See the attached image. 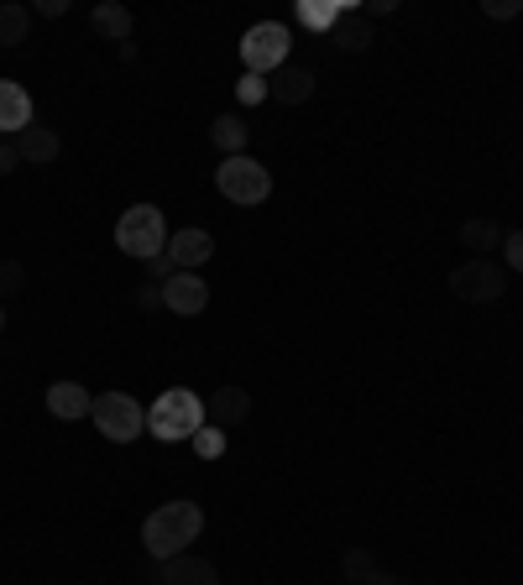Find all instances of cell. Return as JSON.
Instances as JSON below:
<instances>
[{"label":"cell","instance_id":"27","mask_svg":"<svg viewBox=\"0 0 523 585\" xmlns=\"http://www.w3.org/2000/svg\"><path fill=\"white\" fill-rule=\"evenodd\" d=\"M236 95H241V105H257L262 95H267V79H257V73H246V79H241V89H236Z\"/></svg>","mask_w":523,"mask_h":585},{"label":"cell","instance_id":"20","mask_svg":"<svg viewBox=\"0 0 523 585\" xmlns=\"http://www.w3.org/2000/svg\"><path fill=\"white\" fill-rule=\"evenodd\" d=\"M27 32H32V11L27 6H0V48H21L27 42Z\"/></svg>","mask_w":523,"mask_h":585},{"label":"cell","instance_id":"12","mask_svg":"<svg viewBox=\"0 0 523 585\" xmlns=\"http://www.w3.org/2000/svg\"><path fill=\"white\" fill-rule=\"evenodd\" d=\"M32 126V95L17 79H0V137H21Z\"/></svg>","mask_w":523,"mask_h":585},{"label":"cell","instance_id":"1","mask_svg":"<svg viewBox=\"0 0 523 585\" xmlns=\"http://www.w3.org/2000/svg\"><path fill=\"white\" fill-rule=\"evenodd\" d=\"M199 528H205L199 502L178 497V502H162L157 513H147V523H141V544H147V554L162 565V559H174V554H189V544L199 538Z\"/></svg>","mask_w":523,"mask_h":585},{"label":"cell","instance_id":"32","mask_svg":"<svg viewBox=\"0 0 523 585\" xmlns=\"http://www.w3.org/2000/svg\"><path fill=\"white\" fill-rule=\"evenodd\" d=\"M393 11H398V0H372L366 6V17H393Z\"/></svg>","mask_w":523,"mask_h":585},{"label":"cell","instance_id":"4","mask_svg":"<svg viewBox=\"0 0 523 585\" xmlns=\"http://www.w3.org/2000/svg\"><path fill=\"white\" fill-rule=\"evenodd\" d=\"M215 189H220V199H230V205L251 209L273 194V172L262 168L257 157H226V162L215 168Z\"/></svg>","mask_w":523,"mask_h":585},{"label":"cell","instance_id":"10","mask_svg":"<svg viewBox=\"0 0 523 585\" xmlns=\"http://www.w3.org/2000/svg\"><path fill=\"white\" fill-rule=\"evenodd\" d=\"M48 414L58 424H79V418L95 414V397L85 393V381H52L48 387Z\"/></svg>","mask_w":523,"mask_h":585},{"label":"cell","instance_id":"2","mask_svg":"<svg viewBox=\"0 0 523 585\" xmlns=\"http://www.w3.org/2000/svg\"><path fill=\"white\" fill-rule=\"evenodd\" d=\"M205 397L189 393V387H174V393H162L147 408V434H157L162 445H178V439H194V434L205 429Z\"/></svg>","mask_w":523,"mask_h":585},{"label":"cell","instance_id":"6","mask_svg":"<svg viewBox=\"0 0 523 585\" xmlns=\"http://www.w3.org/2000/svg\"><path fill=\"white\" fill-rule=\"evenodd\" d=\"M89 418H95V429H100L110 445H131V439L147 429V408H141L131 393H100Z\"/></svg>","mask_w":523,"mask_h":585},{"label":"cell","instance_id":"22","mask_svg":"<svg viewBox=\"0 0 523 585\" xmlns=\"http://www.w3.org/2000/svg\"><path fill=\"white\" fill-rule=\"evenodd\" d=\"M377 569H383V565H377V554H372V549H346V559H341V575H346L351 585H366Z\"/></svg>","mask_w":523,"mask_h":585},{"label":"cell","instance_id":"24","mask_svg":"<svg viewBox=\"0 0 523 585\" xmlns=\"http://www.w3.org/2000/svg\"><path fill=\"white\" fill-rule=\"evenodd\" d=\"M27 288V267L21 261H0V298H17Z\"/></svg>","mask_w":523,"mask_h":585},{"label":"cell","instance_id":"19","mask_svg":"<svg viewBox=\"0 0 523 585\" xmlns=\"http://www.w3.org/2000/svg\"><path fill=\"white\" fill-rule=\"evenodd\" d=\"M330 42L341 52H366L372 48V21L366 17H341L335 21V32H330Z\"/></svg>","mask_w":523,"mask_h":585},{"label":"cell","instance_id":"14","mask_svg":"<svg viewBox=\"0 0 523 585\" xmlns=\"http://www.w3.org/2000/svg\"><path fill=\"white\" fill-rule=\"evenodd\" d=\"M89 27L100 37H110V42H131V6H121V0H100L95 11H89Z\"/></svg>","mask_w":523,"mask_h":585},{"label":"cell","instance_id":"34","mask_svg":"<svg viewBox=\"0 0 523 585\" xmlns=\"http://www.w3.org/2000/svg\"><path fill=\"white\" fill-rule=\"evenodd\" d=\"M0 325H6V314H0Z\"/></svg>","mask_w":523,"mask_h":585},{"label":"cell","instance_id":"17","mask_svg":"<svg viewBox=\"0 0 523 585\" xmlns=\"http://www.w3.org/2000/svg\"><path fill=\"white\" fill-rule=\"evenodd\" d=\"M294 17L309 27V32H335V21L346 17V0H298L294 6Z\"/></svg>","mask_w":523,"mask_h":585},{"label":"cell","instance_id":"31","mask_svg":"<svg viewBox=\"0 0 523 585\" xmlns=\"http://www.w3.org/2000/svg\"><path fill=\"white\" fill-rule=\"evenodd\" d=\"M37 17H69V0H37Z\"/></svg>","mask_w":523,"mask_h":585},{"label":"cell","instance_id":"25","mask_svg":"<svg viewBox=\"0 0 523 585\" xmlns=\"http://www.w3.org/2000/svg\"><path fill=\"white\" fill-rule=\"evenodd\" d=\"M503 261L513 267V272H523V230H513V236H503Z\"/></svg>","mask_w":523,"mask_h":585},{"label":"cell","instance_id":"11","mask_svg":"<svg viewBox=\"0 0 523 585\" xmlns=\"http://www.w3.org/2000/svg\"><path fill=\"white\" fill-rule=\"evenodd\" d=\"M205 418L215 424V429H236V424H246L251 418V393L246 387H220V393L205 403Z\"/></svg>","mask_w":523,"mask_h":585},{"label":"cell","instance_id":"28","mask_svg":"<svg viewBox=\"0 0 523 585\" xmlns=\"http://www.w3.org/2000/svg\"><path fill=\"white\" fill-rule=\"evenodd\" d=\"M137 309H147V314L162 309V288H157V282H141L137 288Z\"/></svg>","mask_w":523,"mask_h":585},{"label":"cell","instance_id":"8","mask_svg":"<svg viewBox=\"0 0 523 585\" xmlns=\"http://www.w3.org/2000/svg\"><path fill=\"white\" fill-rule=\"evenodd\" d=\"M162 257L174 261V272H199V267L215 257V236L199 230V225H184V230L168 236V251H162Z\"/></svg>","mask_w":523,"mask_h":585},{"label":"cell","instance_id":"21","mask_svg":"<svg viewBox=\"0 0 523 585\" xmlns=\"http://www.w3.org/2000/svg\"><path fill=\"white\" fill-rule=\"evenodd\" d=\"M461 246L476 251V257H482V251H497V246H503V225L497 220H466L461 225Z\"/></svg>","mask_w":523,"mask_h":585},{"label":"cell","instance_id":"16","mask_svg":"<svg viewBox=\"0 0 523 585\" xmlns=\"http://www.w3.org/2000/svg\"><path fill=\"white\" fill-rule=\"evenodd\" d=\"M17 152H21V162H37V168H42V162H52V157L63 152V141H58L52 126H27L17 137Z\"/></svg>","mask_w":523,"mask_h":585},{"label":"cell","instance_id":"5","mask_svg":"<svg viewBox=\"0 0 523 585\" xmlns=\"http://www.w3.org/2000/svg\"><path fill=\"white\" fill-rule=\"evenodd\" d=\"M288 48H294V37H288V27H283V21H257V27H246V32H241V63H246V73H257V79L278 73L283 63H288Z\"/></svg>","mask_w":523,"mask_h":585},{"label":"cell","instance_id":"13","mask_svg":"<svg viewBox=\"0 0 523 585\" xmlns=\"http://www.w3.org/2000/svg\"><path fill=\"white\" fill-rule=\"evenodd\" d=\"M162 585H220V569L199 554H174L162 559Z\"/></svg>","mask_w":523,"mask_h":585},{"label":"cell","instance_id":"30","mask_svg":"<svg viewBox=\"0 0 523 585\" xmlns=\"http://www.w3.org/2000/svg\"><path fill=\"white\" fill-rule=\"evenodd\" d=\"M17 168H21L17 141H0V172H17Z\"/></svg>","mask_w":523,"mask_h":585},{"label":"cell","instance_id":"7","mask_svg":"<svg viewBox=\"0 0 523 585\" xmlns=\"http://www.w3.org/2000/svg\"><path fill=\"white\" fill-rule=\"evenodd\" d=\"M451 292L466 298V304H497L507 292V267H497V261H487V257L461 261L451 272Z\"/></svg>","mask_w":523,"mask_h":585},{"label":"cell","instance_id":"29","mask_svg":"<svg viewBox=\"0 0 523 585\" xmlns=\"http://www.w3.org/2000/svg\"><path fill=\"white\" fill-rule=\"evenodd\" d=\"M168 277H174V261H168V257H152V261H147V282H157V288H162Z\"/></svg>","mask_w":523,"mask_h":585},{"label":"cell","instance_id":"15","mask_svg":"<svg viewBox=\"0 0 523 585\" xmlns=\"http://www.w3.org/2000/svg\"><path fill=\"white\" fill-rule=\"evenodd\" d=\"M267 95L278 105H304L314 95V73L298 69V63H283L278 73H273V85H267Z\"/></svg>","mask_w":523,"mask_h":585},{"label":"cell","instance_id":"3","mask_svg":"<svg viewBox=\"0 0 523 585\" xmlns=\"http://www.w3.org/2000/svg\"><path fill=\"white\" fill-rule=\"evenodd\" d=\"M116 246H121L131 261H152L168 251V220L157 205H131L116 220Z\"/></svg>","mask_w":523,"mask_h":585},{"label":"cell","instance_id":"33","mask_svg":"<svg viewBox=\"0 0 523 585\" xmlns=\"http://www.w3.org/2000/svg\"><path fill=\"white\" fill-rule=\"evenodd\" d=\"M366 585H414V581H403V575H387V569H377Z\"/></svg>","mask_w":523,"mask_h":585},{"label":"cell","instance_id":"18","mask_svg":"<svg viewBox=\"0 0 523 585\" xmlns=\"http://www.w3.org/2000/svg\"><path fill=\"white\" fill-rule=\"evenodd\" d=\"M209 141H215L226 157H246V147H251V126H246L241 116H220V121L209 126Z\"/></svg>","mask_w":523,"mask_h":585},{"label":"cell","instance_id":"9","mask_svg":"<svg viewBox=\"0 0 523 585\" xmlns=\"http://www.w3.org/2000/svg\"><path fill=\"white\" fill-rule=\"evenodd\" d=\"M162 309L168 314H184V319H194V314L209 309V282L199 272H174L168 282H162Z\"/></svg>","mask_w":523,"mask_h":585},{"label":"cell","instance_id":"26","mask_svg":"<svg viewBox=\"0 0 523 585\" xmlns=\"http://www.w3.org/2000/svg\"><path fill=\"white\" fill-rule=\"evenodd\" d=\"M487 17H492V21H513V17H523V0H487Z\"/></svg>","mask_w":523,"mask_h":585},{"label":"cell","instance_id":"23","mask_svg":"<svg viewBox=\"0 0 523 585\" xmlns=\"http://www.w3.org/2000/svg\"><path fill=\"white\" fill-rule=\"evenodd\" d=\"M189 445H194V455H199V460H220V455H226V429H215V424H205V429L194 434Z\"/></svg>","mask_w":523,"mask_h":585}]
</instances>
